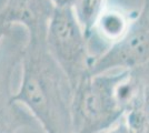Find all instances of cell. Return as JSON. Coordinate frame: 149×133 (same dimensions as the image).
Here are the masks:
<instances>
[{
	"instance_id": "cell-1",
	"label": "cell",
	"mask_w": 149,
	"mask_h": 133,
	"mask_svg": "<svg viewBox=\"0 0 149 133\" xmlns=\"http://www.w3.org/2000/svg\"><path fill=\"white\" fill-rule=\"evenodd\" d=\"M21 81L13 100L33 116L46 133H72L74 89L50 54L46 39L27 40Z\"/></svg>"
},
{
	"instance_id": "cell-2",
	"label": "cell",
	"mask_w": 149,
	"mask_h": 133,
	"mask_svg": "<svg viewBox=\"0 0 149 133\" xmlns=\"http://www.w3.org/2000/svg\"><path fill=\"white\" fill-rule=\"evenodd\" d=\"M121 71L82 79L74 89L72 133H102L124 116L117 98Z\"/></svg>"
},
{
	"instance_id": "cell-3",
	"label": "cell",
	"mask_w": 149,
	"mask_h": 133,
	"mask_svg": "<svg viewBox=\"0 0 149 133\" xmlns=\"http://www.w3.org/2000/svg\"><path fill=\"white\" fill-rule=\"evenodd\" d=\"M88 40L72 7L56 8L50 19L46 44L50 54L63 70L72 89L89 76L91 58Z\"/></svg>"
},
{
	"instance_id": "cell-4",
	"label": "cell",
	"mask_w": 149,
	"mask_h": 133,
	"mask_svg": "<svg viewBox=\"0 0 149 133\" xmlns=\"http://www.w3.org/2000/svg\"><path fill=\"white\" fill-rule=\"evenodd\" d=\"M28 33L21 27H11L0 42V133H17L37 122L22 105L13 100V76L21 64Z\"/></svg>"
},
{
	"instance_id": "cell-5",
	"label": "cell",
	"mask_w": 149,
	"mask_h": 133,
	"mask_svg": "<svg viewBox=\"0 0 149 133\" xmlns=\"http://www.w3.org/2000/svg\"><path fill=\"white\" fill-rule=\"evenodd\" d=\"M149 62V0H143L141 10L124 38L111 44L101 54L91 58L89 76H99L112 70H128Z\"/></svg>"
},
{
	"instance_id": "cell-6",
	"label": "cell",
	"mask_w": 149,
	"mask_h": 133,
	"mask_svg": "<svg viewBox=\"0 0 149 133\" xmlns=\"http://www.w3.org/2000/svg\"><path fill=\"white\" fill-rule=\"evenodd\" d=\"M55 10L51 0H1V13L7 25L24 28L29 39H46Z\"/></svg>"
},
{
	"instance_id": "cell-7",
	"label": "cell",
	"mask_w": 149,
	"mask_h": 133,
	"mask_svg": "<svg viewBox=\"0 0 149 133\" xmlns=\"http://www.w3.org/2000/svg\"><path fill=\"white\" fill-rule=\"evenodd\" d=\"M131 21L128 16L119 9H107L100 16L96 29L100 36L111 44L117 43L126 36Z\"/></svg>"
},
{
	"instance_id": "cell-8",
	"label": "cell",
	"mask_w": 149,
	"mask_h": 133,
	"mask_svg": "<svg viewBox=\"0 0 149 133\" xmlns=\"http://www.w3.org/2000/svg\"><path fill=\"white\" fill-rule=\"evenodd\" d=\"M107 0H76L72 6L74 16L87 39L93 37L100 16L106 10Z\"/></svg>"
},
{
	"instance_id": "cell-9",
	"label": "cell",
	"mask_w": 149,
	"mask_h": 133,
	"mask_svg": "<svg viewBox=\"0 0 149 133\" xmlns=\"http://www.w3.org/2000/svg\"><path fill=\"white\" fill-rule=\"evenodd\" d=\"M138 68L140 70L143 82L141 111H143V118H145V123H146V127H147V132L149 133V62L141 65V67H138Z\"/></svg>"
},
{
	"instance_id": "cell-10",
	"label": "cell",
	"mask_w": 149,
	"mask_h": 133,
	"mask_svg": "<svg viewBox=\"0 0 149 133\" xmlns=\"http://www.w3.org/2000/svg\"><path fill=\"white\" fill-rule=\"evenodd\" d=\"M102 133H137V132L134 131V130L127 124V122L125 121L124 116H123L118 122H116L113 125H111L109 129H107V130L104 131Z\"/></svg>"
},
{
	"instance_id": "cell-11",
	"label": "cell",
	"mask_w": 149,
	"mask_h": 133,
	"mask_svg": "<svg viewBox=\"0 0 149 133\" xmlns=\"http://www.w3.org/2000/svg\"><path fill=\"white\" fill-rule=\"evenodd\" d=\"M51 2L56 6V8H63V7H72L76 0H51Z\"/></svg>"
}]
</instances>
